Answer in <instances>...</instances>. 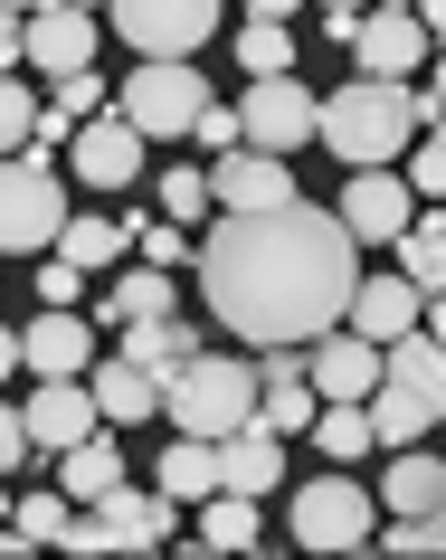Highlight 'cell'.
Segmentation results:
<instances>
[{"label": "cell", "instance_id": "cell-31", "mask_svg": "<svg viewBox=\"0 0 446 560\" xmlns=\"http://www.w3.org/2000/svg\"><path fill=\"white\" fill-rule=\"evenodd\" d=\"M238 67H247V77H285V67H295V30L247 10V30H238Z\"/></svg>", "mask_w": 446, "mask_h": 560}, {"label": "cell", "instance_id": "cell-5", "mask_svg": "<svg viewBox=\"0 0 446 560\" xmlns=\"http://www.w3.org/2000/svg\"><path fill=\"white\" fill-rule=\"evenodd\" d=\"M200 105H209V86H200L190 58H133V77H124V95H115V115L133 124L143 143H180V133L200 124Z\"/></svg>", "mask_w": 446, "mask_h": 560}, {"label": "cell", "instance_id": "cell-51", "mask_svg": "<svg viewBox=\"0 0 446 560\" xmlns=\"http://www.w3.org/2000/svg\"><path fill=\"white\" fill-rule=\"evenodd\" d=\"M10 10H48V0H10Z\"/></svg>", "mask_w": 446, "mask_h": 560}, {"label": "cell", "instance_id": "cell-54", "mask_svg": "<svg viewBox=\"0 0 446 560\" xmlns=\"http://www.w3.org/2000/svg\"><path fill=\"white\" fill-rule=\"evenodd\" d=\"M86 10H105V0H86Z\"/></svg>", "mask_w": 446, "mask_h": 560}, {"label": "cell", "instance_id": "cell-25", "mask_svg": "<svg viewBox=\"0 0 446 560\" xmlns=\"http://www.w3.org/2000/svg\"><path fill=\"white\" fill-rule=\"evenodd\" d=\"M124 352L143 361L152 381H172L180 361H190V352H209V342H200L190 324H180V314H152V324H133V332H124Z\"/></svg>", "mask_w": 446, "mask_h": 560}, {"label": "cell", "instance_id": "cell-6", "mask_svg": "<svg viewBox=\"0 0 446 560\" xmlns=\"http://www.w3.org/2000/svg\"><path fill=\"white\" fill-rule=\"evenodd\" d=\"M304 551H361L380 532V485H352V475H314L295 485V513H285Z\"/></svg>", "mask_w": 446, "mask_h": 560}, {"label": "cell", "instance_id": "cell-37", "mask_svg": "<svg viewBox=\"0 0 446 560\" xmlns=\"http://www.w3.org/2000/svg\"><path fill=\"white\" fill-rule=\"evenodd\" d=\"M409 190L418 200H446V115L418 133V162H409Z\"/></svg>", "mask_w": 446, "mask_h": 560}, {"label": "cell", "instance_id": "cell-41", "mask_svg": "<svg viewBox=\"0 0 446 560\" xmlns=\"http://www.w3.org/2000/svg\"><path fill=\"white\" fill-rule=\"evenodd\" d=\"M77 295H86V266H77V257H48V266H38V304H77Z\"/></svg>", "mask_w": 446, "mask_h": 560}, {"label": "cell", "instance_id": "cell-33", "mask_svg": "<svg viewBox=\"0 0 446 560\" xmlns=\"http://www.w3.org/2000/svg\"><path fill=\"white\" fill-rule=\"evenodd\" d=\"M105 295L124 304V324H152V314H172V266H133V276H115Z\"/></svg>", "mask_w": 446, "mask_h": 560}, {"label": "cell", "instance_id": "cell-20", "mask_svg": "<svg viewBox=\"0 0 446 560\" xmlns=\"http://www.w3.org/2000/svg\"><path fill=\"white\" fill-rule=\"evenodd\" d=\"M304 371H314V389H324V399H371V389H380V342L332 324L324 342H314V361H304Z\"/></svg>", "mask_w": 446, "mask_h": 560}, {"label": "cell", "instance_id": "cell-17", "mask_svg": "<svg viewBox=\"0 0 446 560\" xmlns=\"http://www.w3.org/2000/svg\"><path fill=\"white\" fill-rule=\"evenodd\" d=\"M257 418H267L275 438H295V428L324 418V389H314V371H295V342H275L257 361Z\"/></svg>", "mask_w": 446, "mask_h": 560}, {"label": "cell", "instance_id": "cell-40", "mask_svg": "<svg viewBox=\"0 0 446 560\" xmlns=\"http://www.w3.org/2000/svg\"><path fill=\"white\" fill-rule=\"evenodd\" d=\"M133 247H143V266H180V257H190L180 219H152V229H133Z\"/></svg>", "mask_w": 446, "mask_h": 560}, {"label": "cell", "instance_id": "cell-29", "mask_svg": "<svg viewBox=\"0 0 446 560\" xmlns=\"http://www.w3.org/2000/svg\"><path fill=\"white\" fill-rule=\"evenodd\" d=\"M124 247H133V229H124V219H67V229H58V257H77L86 276H105Z\"/></svg>", "mask_w": 446, "mask_h": 560}, {"label": "cell", "instance_id": "cell-19", "mask_svg": "<svg viewBox=\"0 0 446 560\" xmlns=\"http://www.w3.org/2000/svg\"><path fill=\"white\" fill-rule=\"evenodd\" d=\"M380 381H389V389H409L427 418H446V342H437L427 324L399 332V342H380Z\"/></svg>", "mask_w": 446, "mask_h": 560}, {"label": "cell", "instance_id": "cell-27", "mask_svg": "<svg viewBox=\"0 0 446 560\" xmlns=\"http://www.w3.org/2000/svg\"><path fill=\"white\" fill-rule=\"evenodd\" d=\"M200 541H209V551H257V541H267L257 494H209L200 503Z\"/></svg>", "mask_w": 446, "mask_h": 560}, {"label": "cell", "instance_id": "cell-23", "mask_svg": "<svg viewBox=\"0 0 446 560\" xmlns=\"http://www.w3.org/2000/svg\"><path fill=\"white\" fill-rule=\"evenodd\" d=\"M58 485H67V503H105L124 485V446L95 428V438H77V446H58Z\"/></svg>", "mask_w": 446, "mask_h": 560}, {"label": "cell", "instance_id": "cell-7", "mask_svg": "<svg viewBox=\"0 0 446 560\" xmlns=\"http://www.w3.org/2000/svg\"><path fill=\"white\" fill-rule=\"evenodd\" d=\"M105 30L133 58H190L219 38V0H105Z\"/></svg>", "mask_w": 446, "mask_h": 560}, {"label": "cell", "instance_id": "cell-8", "mask_svg": "<svg viewBox=\"0 0 446 560\" xmlns=\"http://www.w3.org/2000/svg\"><path fill=\"white\" fill-rule=\"evenodd\" d=\"M238 124H247V143H257V152H285V162H295V152L314 143V124H324V95L304 86L295 67H285V77H247Z\"/></svg>", "mask_w": 446, "mask_h": 560}, {"label": "cell", "instance_id": "cell-50", "mask_svg": "<svg viewBox=\"0 0 446 560\" xmlns=\"http://www.w3.org/2000/svg\"><path fill=\"white\" fill-rule=\"evenodd\" d=\"M427 332H437V342H446V295H437V304H427Z\"/></svg>", "mask_w": 446, "mask_h": 560}, {"label": "cell", "instance_id": "cell-15", "mask_svg": "<svg viewBox=\"0 0 446 560\" xmlns=\"http://www.w3.org/2000/svg\"><path fill=\"white\" fill-rule=\"evenodd\" d=\"M86 513L105 523V541H115V551H152V541H172V532H180V503L162 494V485L143 494L133 475H124V485H115L105 503H86Z\"/></svg>", "mask_w": 446, "mask_h": 560}, {"label": "cell", "instance_id": "cell-39", "mask_svg": "<svg viewBox=\"0 0 446 560\" xmlns=\"http://www.w3.org/2000/svg\"><path fill=\"white\" fill-rule=\"evenodd\" d=\"M58 105H67L77 124H86V115H105L115 95H105V77H95V67H77V77H58Z\"/></svg>", "mask_w": 446, "mask_h": 560}, {"label": "cell", "instance_id": "cell-10", "mask_svg": "<svg viewBox=\"0 0 446 560\" xmlns=\"http://www.w3.org/2000/svg\"><path fill=\"white\" fill-rule=\"evenodd\" d=\"M67 172L95 180V190H133V180H143V133L105 105V115H86L77 133H67Z\"/></svg>", "mask_w": 446, "mask_h": 560}, {"label": "cell", "instance_id": "cell-44", "mask_svg": "<svg viewBox=\"0 0 446 560\" xmlns=\"http://www.w3.org/2000/svg\"><path fill=\"white\" fill-rule=\"evenodd\" d=\"M67 133H77V115H67L58 95H48V105H38V133H30V143H48V152H58V143H67Z\"/></svg>", "mask_w": 446, "mask_h": 560}, {"label": "cell", "instance_id": "cell-3", "mask_svg": "<svg viewBox=\"0 0 446 560\" xmlns=\"http://www.w3.org/2000/svg\"><path fill=\"white\" fill-rule=\"evenodd\" d=\"M162 418L180 438H228L257 418V361H228V352H190L162 381Z\"/></svg>", "mask_w": 446, "mask_h": 560}, {"label": "cell", "instance_id": "cell-4", "mask_svg": "<svg viewBox=\"0 0 446 560\" xmlns=\"http://www.w3.org/2000/svg\"><path fill=\"white\" fill-rule=\"evenodd\" d=\"M67 229V180L48 162V143L0 152V257H30V247H58Z\"/></svg>", "mask_w": 446, "mask_h": 560}, {"label": "cell", "instance_id": "cell-12", "mask_svg": "<svg viewBox=\"0 0 446 560\" xmlns=\"http://www.w3.org/2000/svg\"><path fill=\"white\" fill-rule=\"evenodd\" d=\"M20 371H38V381H86L95 371V314L48 304V314L20 332Z\"/></svg>", "mask_w": 446, "mask_h": 560}, {"label": "cell", "instance_id": "cell-18", "mask_svg": "<svg viewBox=\"0 0 446 560\" xmlns=\"http://www.w3.org/2000/svg\"><path fill=\"white\" fill-rule=\"evenodd\" d=\"M95 428H105V409H95L86 381H38V389H30V438H38V456H58V446L95 438Z\"/></svg>", "mask_w": 446, "mask_h": 560}, {"label": "cell", "instance_id": "cell-22", "mask_svg": "<svg viewBox=\"0 0 446 560\" xmlns=\"http://www.w3.org/2000/svg\"><path fill=\"white\" fill-rule=\"evenodd\" d=\"M86 389H95V409H105V428H143V418H162V381H152L133 352H115V361H95L86 371Z\"/></svg>", "mask_w": 446, "mask_h": 560}, {"label": "cell", "instance_id": "cell-16", "mask_svg": "<svg viewBox=\"0 0 446 560\" xmlns=\"http://www.w3.org/2000/svg\"><path fill=\"white\" fill-rule=\"evenodd\" d=\"M275 485H285V438H275L267 418L228 428V438H219V494H257L267 503Z\"/></svg>", "mask_w": 446, "mask_h": 560}, {"label": "cell", "instance_id": "cell-28", "mask_svg": "<svg viewBox=\"0 0 446 560\" xmlns=\"http://www.w3.org/2000/svg\"><path fill=\"white\" fill-rule=\"evenodd\" d=\"M314 446H324L332 466H352V456H371V399H324V418H314Z\"/></svg>", "mask_w": 446, "mask_h": 560}, {"label": "cell", "instance_id": "cell-26", "mask_svg": "<svg viewBox=\"0 0 446 560\" xmlns=\"http://www.w3.org/2000/svg\"><path fill=\"white\" fill-rule=\"evenodd\" d=\"M162 494H172V503H209V494H219V438H172V456H162Z\"/></svg>", "mask_w": 446, "mask_h": 560}, {"label": "cell", "instance_id": "cell-9", "mask_svg": "<svg viewBox=\"0 0 446 560\" xmlns=\"http://www.w3.org/2000/svg\"><path fill=\"white\" fill-rule=\"evenodd\" d=\"M437 58V38H427V20L418 10H361V30H352V77H418V67Z\"/></svg>", "mask_w": 446, "mask_h": 560}, {"label": "cell", "instance_id": "cell-42", "mask_svg": "<svg viewBox=\"0 0 446 560\" xmlns=\"http://www.w3.org/2000/svg\"><path fill=\"white\" fill-rule=\"evenodd\" d=\"M38 456V438H30V409H10L0 399V466H30Z\"/></svg>", "mask_w": 446, "mask_h": 560}, {"label": "cell", "instance_id": "cell-45", "mask_svg": "<svg viewBox=\"0 0 446 560\" xmlns=\"http://www.w3.org/2000/svg\"><path fill=\"white\" fill-rule=\"evenodd\" d=\"M418 20H427V38L446 48V0H418Z\"/></svg>", "mask_w": 446, "mask_h": 560}, {"label": "cell", "instance_id": "cell-49", "mask_svg": "<svg viewBox=\"0 0 446 560\" xmlns=\"http://www.w3.org/2000/svg\"><path fill=\"white\" fill-rule=\"evenodd\" d=\"M10 371H20V332H0V381H10Z\"/></svg>", "mask_w": 446, "mask_h": 560}, {"label": "cell", "instance_id": "cell-43", "mask_svg": "<svg viewBox=\"0 0 446 560\" xmlns=\"http://www.w3.org/2000/svg\"><path fill=\"white\" fill-rule=\"evenodd\" d=\"M20 58H30V20L0 0V67H20Z\"/></svg>", "mask_w": 446, "mask_h": 560}, {"label": "cell", "instance_id": "cell-14", "mask_svg": "<svg viewBox=\"0 0 446 560\" xmlns=\"http://www.w3.org/2000/svg\"><path fill=\"white\" fill-rule=\"evenodd\" d=\"M209 190H219V209H285V200H295V162H285V152L238 143V152H219Z\"/></svg>", "mask_w": 446, "mask_h": 560}, {"label": "cell", "instance_id": "cell-46", "mask_svg": "<svg viewBox=\"0 0 446 560\" xmlns=\"http://www.w3.org/2000/svg\"><path fill=\"white\" fill-rule=\"evenodd\" d=\"M418 541H427V551L446 541V503H437V513H418Z\"/></svg>", "mask_w": 446, "mask_h": 560}, {"label": "cell", "instance_id": "cell-53", "mask_svg": "<svg viewBox=\"0 0 446 560\" xmlns=\"http://www.w3.org/2000/svg\"><path fill=\"white\" fill-rule=\"evenodd\" d=\"M389 10H418V0H389Z\"/></svg>", "mask_w": 446, "mask_h": 560}, {"label": "cell", "instance_id": "cell-34", "mask_svg": "<svg viewBox=\"0 0 446 560\" xmlns=\"http://www.w3.org/2000/svg\"><path fill=\"white\" fill-rule=\"evenodd\" d=\"M10 523L30 532V541H67V523H77L67 513V485H30V494L10 503Z\"/></svg>", "mask_w": 446, "mask_h": 560}, {"label": "cell", "instance_id": "cell-21", "mask_svg": "<svg viewBox=\"0 0 446 560\" xmlns=\"http://www.w3.org/2000/svg\"><path fill=\"white\" fill-rule=\"evenodd\" d=\"M418 304H427V285H418V276H361L342 324L371 332V342H399V332H418Z\"/></svg>", "mask_w": 446, "mask_h": 560}, {"label": "cell", "instance_id": "cell-35", "mask_svg": "<svg viewBox=\"0 0 446 560\" xmlns=\"http://www.w3.org/2000/svg\"><path fill=\"white\" fill-rule=\"evenodd\" d=\"M152 200H162V219H209V209H219V190H209V172H190V162H180V172L152 180Z\"/></svg>", "mask_w": 446, "mask_h": 560}, {"label": "cell", "instance_id": "cell-30", "mask_svg": "<svg viewBox=\"0 0 446 560\" xmlns=\"http://www.w3.org/2000/svg\"><path fill=\"white\" fill-rule=\"evenodd\" d=\"M399 276H418L427 295H446V219H409L399 229Z\"/></svg>", "mask_w": 446, "mask_h": 560}, {"label": "cell", "instance_id": "cell-48", "mask_svg": "<svg viewBox=\"0 0 446 560\" xmlns=\"http://www.w3.org/2000/svg\"><path fill=\"white\" fill-rule=\"evenodd\" d=\"M427 105L446 115V48H437V77H427Z\"/></svg>", "mask_w": 446, "mask_h": 560}, {"label": "cell", "instance_id": "cell-2", "mask_svg": "<svg viewBox=\"0 0 446 560\" xmlns=\"http://www.w3.org/2000/svg\"><path fill=\"white\" fill-rule=\"evenodd\" d=\"M437 124V105L427 95H409V77H352L342 95H324V124H314V143L332 152V162H389V152H409L418 133Z\"/></svg>", "mask_w": 446, "mask_h": 560}, {"label": "cell", "instance_id": "cell-11", "mask_svg": "<svg viewBox=\"0 0 446 560\" xmlns=\"http://www.w3.org/2000/svg\"><path fill=\"white\" fill-rule=\"evenodd\" d=\"M95 38L105 30V10H86V0H48V10H30V67L38 77H77V67H95Z\"/></svg>", "mask_w": 446, "mask_h": 560}, {"label": "cell", "instance_id": "cell-36", "mask_svg": "<svg viewBox=\"0 0 446 560\" xmlns=\"http://www.w3.org/2000/svg\"><path fill=\"white\" fill-rule=\"evenodd\" d=\"M30 133H38V95L0 67V152H30Z\"/></svg>", "mask_w": 446, "mask_h": 560}, {"label": "cell", "instance_id": "cell-52", "mask_svg": "<svg viewBox=\"0 0 446 560\" xmlns=\"http://www.w3.org/2000/svg\"><path fill=\"white\" fill-rule=\"evenodd\" d=\"M324 10H361V0H324Z\"/></svg>", "mask_w": 446, "mask_h": 560}, {"label": "cell", "instance_id": "cell-24", "mask_svg": "<svg viewBox=\"0 0 446 560\" xmlns=\"http://www.w3.org/2000/svg\"><path fill=\"white\" fill-rule=\"evenodd\" d=\"M380 503H389V513H437V503H446V466H437V456H418V446H389Z\"/></svg>", "mask_w": 446, "mask_h": 560}, {"label": "cell", "instance_id": "cell-38", "mask_svg": "<svg viewBox=\"0 0 446 560\" xmlns=\"http://www.w3.org/2000/svg\"><path fill=\"white\" fill-rule=\"evenodd\" d=\"M190 143H209V152H238V143H247L238 105H219V95H209V105H200V124H190Z\"/></svg>", "mask_w": 446, "mask_h": 560}, {"label": "cell", "instance_id": "cell-13", "mask_svg": "<svg viewBox=\"0 0 446 560\" xmlns=\"http://www.w3.org/2000/svg\"><path fill=\"white\" fill-rule=\"evenodd\" d=\"M409 219H418V190H409V180H389V162H361V172L342 180V229H352V237L399 247Z\"/></svg>", "mask_w": 446, "mask_h": 560}, {"label": "cell", "instance_id": "cell-1", "mask_svg": "<svg viewBox=\"0 0 446 560\" xmlns=\"http://www.w3.org/2000/svg\"><path fill=\"white\" fill-rule=\"evenodd\" d=\"M361 237L342 229V209H219V229L200 247V285L219 332H247L257 352L275 342H324L342 314H352V266Z\"/></svg>", "mask_w": 446, "mask_h": 560}, {"label": "cell", "instance_id": "cell-47", "mask_svg": "<svg viewBox=\"0 0 446 560\" xmlns=\"http://www.w3.org/2000/svg\"><path fill=\"white\" fill-rule=\"evenodd\" d=\"M247 10H257V20H295L304 0H247Z\"/></svg>", "mask_w": 446, "mask_h": 560}, {"label": "cell", "instance_id": "cell-32", "mask_svg": "<svg viewBox=\"0 0 446 560\" xmlns=\"http://www.w3.org/2000/svg\"><path fill=\"white\" fill-rule=\"evenodd\" d=\"M427 428H437V418H427V409H418V399H409V389H371V438H380V446H418V438H427Z\"/></svg>", "mask_w": 446, "mask_h": 560}]
</instances>
